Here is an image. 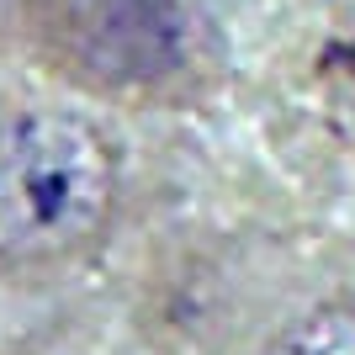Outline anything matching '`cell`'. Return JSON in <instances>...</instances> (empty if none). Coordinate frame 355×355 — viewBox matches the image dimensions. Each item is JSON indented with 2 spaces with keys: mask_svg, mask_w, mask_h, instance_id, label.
I'll return each instance as SVG.
<instances>
[{
  "mask_svg": "<svg viewBox=\"0 0 355 355\" xmlns=\"http://www.w3.org/2000/svg\"><path fill=\"white\" fill-rule=\"evenodd\" d=\"M260 355H355V292H329L292 313Z\"/></svg>",
  "mask_w": 355,
  "mask_h": 355,
  "instance_id": "3",
  "label": "cell"
},
{
  "mask_svg": "<svg viewBox=\"0 0 355 355\" xmlns=\"http://www.w3.org/2000/svg\"><path fill=\"white\" fill-rule=\"evenodd\" d=\"M0 43L64 96L122 112H202L234 69L218 0H0Z\"/></svg>",
  "mask_w": 355,
  "mask_h": 355,
  "instance_id": "1",
  "label": "cell"
},
{
  "mask_svg": "<svg viewBox=\"0 0 355 355\" xmlns=\"http://www.w3.org/2000/svg\"><path fill=\"white\" fill-rule=\"evenodd\" d=\"M128 164L101 122L59 101L0 106V270H69L122 218Z\"/></svg>",
  "mask_w": 355,
  "mask_h": 355,
  "instance_id": "2",
  "label": "cell"
}]
</instances>
